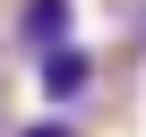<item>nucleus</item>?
<instances>
[{
    "label": "nucleus",
    "instance_id": "1",
    "mask_svg": "<svg viewBox=\"0 0 146 137\" xmlns=\"http://www.w3.org/2000/svg\"><path fill=\"white\" fill-rule=\"evenodd\" d=\"M86 86H95V51H86V43H69V34L43 43V94H52V103H78Z\"/></svg>",
    "mask_w": 146,
    "mask_h": 137
},
{
    "label": "nucleus",
    "instance_id": "2",
    "mask_svg": "<svg viewBox=\"0 0 146 137\" xmlns=\"http://www.w3.org/2000/svg\"><path fill=\"white\" fill-rule=\"evenodd\" d=\"M17 34L26 43H60L69 34V0H26V9H17Z\"/></svg>",
    "mask_w": 146,
    "mask_h": 137
},
{
    "label": "nucleus",
    "instance_id": "3",
    "mask_svg": "<svg viewBox=\"0 0 146 137\" xmlns=\"http://www.w3.org/2000/svg\"><path fill=\"white\" fill-rule=\"evenodd\" d=\"M26 137H78V128H69V120H35Z\"/></svg>",
    "mask_w": 146,
    "mask_h": 137
},
{
    "label": "nucleus",
    "instance_id": "4",
    "mask_svg": "<svg viewBox=\"0 0 146 137\" xmlns=\"http://www.w3.org/2000/svg\"><path fill=\"white\" fill-rule=\"evenodd\" d=\"M137 34H146V26H137Z\"/></svg>",
    "mask_w": 146,
    "mask_h": 137
}]
</instances>
